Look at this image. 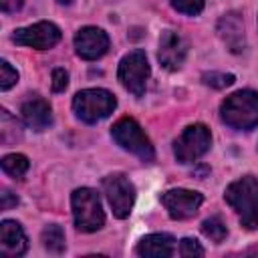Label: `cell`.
<instances>
[{
    "label": "cell",
    "mask_w": 258,
    "mask_h": 258,
    "mask_svg": "<svg viewBox=\"0 0 258 258\" xmlns=\"http://www.w3.org/2000/svg\"><path fill=\"white\" fill-rule=\"evenodd\" d=\"M69 85V73L62 67H56L52 71V91L54 93H62Z\"/></svg>",
    "instance_id": "cell-24"
},
{
    "label": "cell",
    "mask_w": 258,
    "mask_h": 258,
    "mask_svg": "<svg viewBox=\"0 0 258 258\" xmlns=\"http://www.w3.org/2000/svg\"><path fill=\"white\" fill-rule=\"evenodd\" d=\"M16 204H18V198L12 196L10 189H2V202H0V208H2V210H10V208L16 206Z\"/></svg>",
    "instance_id": "cell-26"
},
{
    "label": "cell",
    "mask_w": 258,
    "mask_h": 258,
    "mask_svg": "<svg viewBox=\"0 0 258 258\" xmlns=\"http://www.w3.org/2000/svg\"><path fill=\"white\" fill-rule=\"evenodd\" d=\"M212 145V133L204 123L187 125L173 141V155L179 163H194L208 153Z\"/></svg>",
    "instance_id": "cell-6"
},
{
    "label": "cell",
    "mask_w": 258,
    "mask_h": 258,
    "mask_svg": "<svg viewBox=\"0 0 258 258\" xmlns=\"http://www.w3.org/2000/svg\"><path fill=\"white\" fill-rule=\"evenodd\" d=\"M117 107V99L107 89H83L73 97V111L83 123H99Z\"/></svg>",
    "instance_id": "cell-3"
},
{
    "label": "cell",
    "mask_w": 258,
    "mask_h": 258,
    "mask_svg": "<svg viewBox=\"0 0 258 258\" xmlns=\"http://www.w3.org/2000/svg\"><path fill=\"white\" fill-rule=\"evenodd\" d=\"M171 6L181 12V14H187V16H198L204 6H206V0H171Z\"/></svg>",
    "instance_id": "cell-21"
},
{
    "label": "cell",
    "mask_w": 258,
    "mask_h": 258,
    "mask_svg": "<svg viewBox=\"0 0 258 258\" xmlns=\"http://www.w3.org/2000/svg\"><path fill=\"white\" fill-rule=\"evenodd\" d=\"M73 220L79 232H97L105 224V212L99 194L91 187H79L71 196Z\"/></svg>",
    "instance_id": "cell-4"
},
{
    "label": "cell",
    "mask_w": 258,
    "mask_h": 258,
    "mask_svg": "<svg viewBox=\"0 0 258 258\" xmlns=\"http://www.w3.org/2000/svg\"><path fill=\"white\" fill-rule=\"evenodd\" d=\"M12 40L20 46L36 48V50H46L52 48L60 40V28L54 22L40 20L24 28H16L12 34Z\"/></svg>",
    "instance_id": "cell-9"
},
{
    "label": "cell",
    "mask_w": 258,
    "mask_h": 258,
    "mask_svg": "<svg viewBox=\"0 0 258 258\" xmlns=\"http://www.w3.org/2000/svg\"><path fill=\"white\" fill-rule=\"evenodd\" d=\"M135 252L143 258H169L175 252V238L165 232L147 234L137 242Z\"/></svg>",
    "instance_id": "cell-16"
},
{
    "label": "cell",
    "mask_w": 258,
    "mask_h": 258,
    "mask_svg": "<svg viewBox=\"0 0 258 258\" xmlns=\"http://www.w3.org/2000/svg\"><path fill=\"white\" fill-rule=\"evenodd\" d=\"M185 56H187V40L177 30H163L159 36V50H157V58L161 67L167 71H177L181 69Z\"/></svg>",
    "instance_id": "cell-12"
},
{
    "label": "cell",
    "mask_w": 258,
    "mask_h": 258,
    "mask_svg": "<svg viewBox=\"0 0 258 258\" xmlns=\"http://www.w3.org/2000/svg\"><path fill=\"white\" fill-rule=\"evenodd\" d=\"M222 121L238 131H250L258 125V93L242 89L226 97L220 105Z\"/></svg>",
    "instance_id": "cell-2"
},
{
    "label": "cell",
    "mask_w": 258,
    "mask_h": 258,
    "mask_svg": "<svg viewBox=\"0 0 258 258\" xmlns=\"http://www.w3.org/2000/svg\"><path fill=\"white\" fill-rule=\"evenodd\" d=\"M103 194L113 210V216L123 220L131 214L135 204V185L133 181L123 173H109L101 181Z\"/></svg>",
    "instance_id": "cell-8"
},
{
    "label": "cell",
    "mask_w": 258,
    "mask_h": 258,
    "mask_svg": "<svg viewBox=\"0 0 258 258\" xmlns=\"http://www.w3.org/2000/svg\"><path fill=\"white\" fill-rule=\"evenodd\" d=\"M224 200L246 230L258 228V179L254 175H244L232 181L224 191Z\"/></svg>",
    "instance_id": "cell-1"
},
{
    "label": "cell",
    "mask_w": 258,
    "mask_h": 258,
    "mask_svg": "<svg viewBox=\"0 0 258 258\" xmlns=\"http://www.w3.org/2000/svg\"><path fill=\"white\" fill-rule=\"evenodd\" d=\"M161 204L171 220H187L198 214L200 206L204 204V196L194 189L175 187L161 194Z\"/></svg>",
    "instance_id": "cell-10"
},
{
    "label": "cell",
    "mask_w": 258,
    "mask_h": 258,
    "mask_svg": "<svg viewBox=\"0 0 258 258\" xmlns=\"http://www.w3.org/2000/svg\"><path fill=\"white\" fill-rule=\"evenodd\" d=\"M18 81V71L8 62V60H0V89L8 91L10 87H14Z\"/></svg>",
    "instance_id": "cell-20"
},
{
    "label": "cell",
    "mask_w": 258,
    "mask_h": 258,
    "mask_svg": "<svg viewBox=\"0 0 258 258\" xmlns=\"http://www.w3.org/2000/svg\"><path fill=\"white\" fill-rule=\"evenodd\" d=\"M202 232L214 244L224 242L226 236H228V228H226V222L222 220V216H210L208 220H204L202 222Z\"/></svg>",
    "instance_id": "cell-19"
},
{
    "label": "cell",
    "mask_w": 258,
    "mask_h": 258,
    "mask_svg": "<svg viewBox=\"0 0 258 258\" xmlns=\"http://www.w3.org/2000/svg\"><path fill=\"white\" fill-rule=\"evenodd\" d=\"M73 44H75V50L81 58L97 60L109 50V36L103 28L83 26L81 30H77V34L73 38Z\"/></svg>",
    "instance_id": "cell-11"
},
{
    "label": "cell",
    "mask_w": 258,
    "mask_h": 258,
    "mask_svg": "<svg viewBox=\"0 0 258 258\" xmlns=\"http://www.w3.org/2000/svg\"><path fill=\"white\" fill-rule=\"evenodd\" d=\"M111 137L119 147L125 151L137 155L141 161H153L155 159V149L141 129V125L133 117H121L113 127H111Z\"/></svg>",
    "instance_id": "cell-5"
},
{
    "label": "cell",
    "mask_w": 258,
    "mask_h": 258,
    "mask_svg": "<svg viewBox=\"0 0 258 258\" xmlns=\"http://www.w3.org/2000/svg\"><path fill=\"white\" fill-rule=\"evenodd\" d=\"M22 4H24V0H0V8H2V12H6V14H12V12L20 10Z\"/></svg>",
    "instance_id": "cell-25"
},
{
    "label": "cell",
    "mask_w": 258,
    "mask_h": 258,
    "mask_svg": "<svg viewBox=\"0 0 258 258\" xmlns=\"http://www.w3.org/2000/svg\"><path fill=\"white\" fill-rule=\"evenodd\" d=\"M28 248L26 234L16 220H2L0 224V254L6 258L22 256Z\"/></svg>",
    "instance_id": "cell-13"
},
{
    "label": "cell",
    "mask_w": 258,
    "mask_h": 258,
    "mask_svg": "<svg viewBox=\"0 0 258 258\" xmlns=\"http://www.w3.org/2000/svg\"><path fill=\"white\" fill-rule=\"evenodd\" d=\"M204 83L214 87V89H224V87H230L234 83V75H226V73H206L204 77Z\"/></svg>",
    "instance_id": "cell-22"
},
{
    "label": "cell",
    "mask_w": 258,
    "mask_h": 258,
    "mask_svg": "<svg viewBox=\"0 0 258 258\" xmlns=\"http://www.w3.org/2000/svg\"><path fill=\"white\" fill-rule=\"evenodd\" d=\"M149 75H151V69H149V62H147V54L141 48H135V50L127 52L119 60L117 77H119L121 85L129 93H133L135 97H143Z\"/></svg>",
    "instance_id": "cell-7"
},
{
    "label": "cell",
    "mask_w": 258,
    "mask_h": 258,
    "mask_svg": "<svg viewBox=\"0 0 258 258\" xmlns=\"http://www.w3.org/2000/svg\"><path fill=\"white\" fill-rule=\"evenodd\" d=\"M42 246L50 252V254H60L64 252V232L58 224H50L42 230Z\"/></svg>",
    "instance_id": "cell-18"
},
{
    "label": "cell",
    "mask_w": 258,
    "mask_h": 258,
    "mask_svg": "<svg viewBox=\"0 0 258 258\" xmlns=\"http://www.w3.org/2000/svg\"><path fill=\"white\" fill-rule=\"evenodd\" d=\"M22 119L26 123V127H30L32 131H44L52 125V109L48 105V101H44L42 97H28L22 107H20Z\"/></svg>",
    "instance_id": "cell-14"
},
{
    "label": "cell",
    "mask_w": 258,
    "mask_h": 258,
    "mask_svg": "<svg viewBox=\"0 0 258 258\" xmlns=\"http://www.w3.org/2000/svg\"><path fill=\"white\" fill-rule=\"evenodd\" d=\"M58 2H60V4H71L73 0H58Z\"/></svg>",
    "instance_id": "cell-27"
},
{
    "label": "cell",
    "mask_w": 258,
    "mask_h": 258,
    "mask_svg": "<svg viewBox=\"0 0 258 258\" xmlns=\"http://www.w3.org/2000/svg\"><path fill=\"white\" fill-rule=\"evenodd\" d=\"M0 163H2V171L6 175H10L12 179H22L26 175L28 167H30L28 157L22 155V153H8V155L2 157Z\"/></svg>",
    "instance_id": "cell-17"
},
{
    "label": "cell",
    "mask_w": 258,
    "mask_h": 258,
    "mask_svg": "<svg viewBox=\"0 0 258 258\" xmlns=\"http://www.w3.org/2000/svg\"><path fill=\"white\" fill-rule=\"evenodd\" d=\"M218 36L232 52H242L246 46V34H244V24L240 14L236 12L224 14L218 22Z\"/></svg>",
    "instance_id": "cell-15"
},
{
    "label": "cell",
    "mask_w": 258,
    "mask_h": 258,
    "mask_svg": "<svg viewBox=\"0 0 258 258\" xmlns=\"http://www.w3.org/2000/svg\"><path fill=\"white\" fill-rule=\"evenodd\" d=\"M179 254L185 256V258L204 256V248H202V244H200L196 238H183V240L179 242Z\"/></svg>",
    "instance_id": "cell-23"
}]
</instances>
